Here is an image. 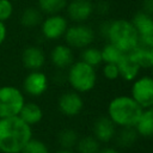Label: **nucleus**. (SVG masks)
<instances>
[{
	"instance_id": "obj_26",
	"label": "nucleus",
	"mask_w": 153,
	"mask_h": 153,
	"mask_svg": "<svg viewBox=\"0 0 153 153\" xmlns=\"http://www.w3.org/2000/svg\"><path fill=\"white\" fill-rule=\"evenodd\" d=\"M100 53H102V60L105 63H117L124 54L122 50H120L111 43H106L103 47V49H100Z\"/></svg>"
},
{
	"instance_id": "obj_28",
	"label": "nucleus",
	"mask_w": 153,
	"mask_h": 153,
	"mask_svg": "<svg viewBox=\"0 0 153 153\" xmlns=\"http://www.w3.org/2000/svg\"><path fill=\"white\" fill-rule=\"evenodd\" d=\"M13 14V4L11 0H0V20L6 22Z\"/></svg>"
},
{
	"instance_id": "obj_33",
	"label": "nucleus",
	"mask_w": 153,
	"mask_h": 153,
	"mask_svg": "<svg viewBox=\"0 0 153 153\" xmlns=\"http://www.w3.org/2000/svg\"><path fill=\"white\" fill-rule=\"evenodd\" d=\"M55 153H75L73 149H66V148H61L59 151H56Z\"/></svg>"
},
{
	"instance_id": "obj_1",
	"label": "nucleus",
	"mask_w": 153,
	"mask_h": 153,
	"mask_svg": "<svg viewBox=\"0 0 153 153\" xmlns=\"http://www.w3.org/2000/svg\"><path fill=\"white\" fill-rule=\"evenodd\" d=\"M31 137V126L19 116L0 118V152L20 153Z\"/></svg>"
},
{
	"instance_id": "obj_9",
	"label": "nucleus",
	"mask_w": 153,
	"mask_h": 153,
	"mask_svg": "<svg viewBox=\"0 0 153 153\" xmlns=\"http://www.w3.org/2000/svg\"><path fill=\"white\" fill-rule=\"evenodd\" d=\"M57 106L61 114L68 117H73L81 112L84 108V100L79 92L74 90L67 91V92H63L59 97Z\"/></svg>"
},
{
	"instance_id": "obj_29",
	"label": "nucleus",
	"mask_w": 153,
	"mask_h": 153,
	"mask_svg": "<svg viewBox=\"0 0 153 153\" xmlns=\"http://www.w3.org/2000/svg\"><path fill=\"white\" fill-rule=\"evenodd\" d=\"M103 75L108 80H115L120 78V72L116 63H105L103 67Z\"/></svg>"
},
{
	"instance_id": "obj_10",
	"label": "nucleus",
	"mask_w": 153,
	"mask_h": 153,
	"mask_svg": "<svg viewBox=\"0 0 153 153\" xmlns=\"http://www.w3.org/2000/svg\"><path fill=\"white\" fill-rule=\"evenodd\" d=\"M48 78L41 71H30L23 81L24 92L32 97L42 96L48 88Z\"/></svg>"
},
{
	"instance_id": "obj_4",
	"label": "nucleus",
	"mask_w": 153,
	"mask_h": 153,
	"mask_svg": "<svg viewBox=\"0 0 153 153\" xmlns=\"http://www.w3.org/2000/svg\"><path fill=\"white\" fill-rule=\"evenodd\" d=\"M67 80L74 91L85 93L94 88L97 84V73L94 67L80 60L73 62L68 67Z\"/></svg>"
},
{
	"instance_id": "obj_19",
	"label": "nucleus",
	"mask_w": 153,
	"mask_h": 153,
	"mask_svg": "<svg viewBox=\"0 0 153 153\" xmlns=\"http://www.w3.org/2000/svg\"><path fill=\"white\" fill-rule=\"evenodd\" d=\"M134 128L142 137L153 136V108H147L142 110Z\"/></svg>"
},
{
	"instance_id": "obj_2",
	"label": "nucleus",
	"mask_w": 153,
	"mask_h": 153,
	"mask_svg": "<svg viewBox=\"0 0 153 153\" xmlns=\"http://www.w3.org/2000/svg\"><path fill=\"white\" fill-rule=\"evenodd\" d=\"M142 110L130 96H117L108 105V116L117 127H134Z\"/></svg>"
},
{
	"instance_id": "obj_25",
	"label": "nucleus",
	"mask_w": 153,
	"mask_h": 153,
	"mask_svg": "<svg viewBox=\"0 0 153 153\" xmlns=\"http://www.w3.org/2000/svg\"><path fill=\"white\" fill-rule=\"evenodd\" d=\"M80 57H81V61L86 62L87 65H90L92 67H96V66H98L103 62L100 49L91 47V45L82 49V51L80 54Z\"/></svg>"
},
{
	"instance_id": "obj_16",
	"label": "nucleus",
	"mask_w": 153,
	"mask_h": 153,
	"mask_svg": "<svg viewBox=\"0 0 153 153\" xmlns=\"http://www.w3.org/2000/svg\"><path fill=\"white\" fill-rule=\"evenodd\" d=\"M50 60L51 63L60 69L69 67L74 62V55L72 48L67 44H57L50 51Z\"/></svg>"
},
{
	"instance_id": "obj_31",
	"label": "nucleus",
	"mask_w": 153,
	"mask_h": 153,
	"mask_svg": "<svg viewBox=\"0 0 153 153\" xmlns=\"http://www.w3.org/2000/svg\"><path fill=\"white\" fill-rule=\"evenodd\" d=\"M6 36H7V29H6V25H5L4 22L0 20V45L5 42Z\"/></svg>"
},
{
	"instance_id": "obj_20",
	"label": "nucleus",
	"mask_w": 153,
	"mask_h": 153,
	"mask_svg": "<svg viewBox=\"0 0 153 153\" xmlns=\"http://www.w3.org/2000/svg\"><path fill=\"white\" fill-rule=\"evenodd\" d=\"M42 12L36 7H27L20 16V23L25 27H35L42 23Z\"/></svg>"
},
{
	"instance_id": "obj_6",
	"label": "nucleus",
	"mask_w": 153,
	"mask_h": 153,
	"mask_svg": "<svg viewBox=\"0 0 153 153\" xmlns=\"http://www.w3.org/2000/svg\"><path fill=\"white\" fill-rule=\"evenodd\" d=\"M63 37L68 47L84 49L93 43L96 38V33L91 26L78 23L75 25L68 26Z\"/></svg>"
},
{
	"instance_id": "obj_7",
	"label": "nucleus",
	"mask_w": 153,
	"mask_h": 153,
	"mask_svg": "<svg viewBox=\"0 0 153 153\" xmlns=\"http://www.w3.org/2000/svg\"><path fill=\"white\" fill-rule=\"evenodd\" d=\"M130 97L142 108H153V78L145 75L133 81Z\"/></svg>"
},
{
	"instance_id": "obj_3",
	"label": "nucleus",
	"mask_w": 153,
	"mask_h": 153,
	"mask_svg": "<svg viewBox=\"0 0 153 153\" xmlns=\"http://www.w3.org/2000/svg\"><path fill=\"white\" fill-rule=\"evenodd\" d=\"M105 38L123 53H129L137 44L139 33L130 20L115 19L110 20Z\"/></svg>"
},
{
	"instance_id": "obj_27",
	"label": "nucleus",
	"mask_w": 153,
	"mask_h": 153,
	"mask_svg": "<svg viewBox=\"0 0 153 153\" xmlns=\"http://www.w3.org/2000/svg\"><path fill=\"white\" fill-rule=\"evenodd\" d=\"M20 153H49V148L43 141L31 137Z\"/></svg>"
},
{
	"instance_id": "obj_13",
	"label": "nucleus",
	"mask_w": 153,
	"mask_h": 153,
	"mask_svg": "<svg viewBox=\"0 0 153 153\" xmlns=\"http://www.w3.org/2000/svg\"><path fill=\"white\" fill-rule=\"evenodd\" d=\"M117 126L109 118V116H99L94 120L92 126L93 136L99 142L111 141L117 133Z\"/></svg>"
},
{
	"instance_id": "obj_21",
	"label": "nucleus",
	"mask_w": 153,
	"mask_h": 153,
	"mask_svg": "<svg viewBox=\"0 0 153 153\" xmlns=\"http://www.w3.org/2000/svg\"><path fill=\"white\" fill-rule=\"evenodd\" d=\"M137 136L139 134L134 127H121L117 134V143L123 148H129L136 142Z\"/></svg>"
},
{
	"instance_id": "obj_14",
	"label": "nucleus",
	"mask_w": 153,
	"mask_h": 153,
	"mask_svg": "<svg viewBox=\"0 0 153 153\" xmlns=\"http://www.w3.org/2000/svg\"><path fill=\"white\" fill-rule=\"evenodd\" d=\"M22 62L29 71H39L45 63L44 51L36 45L26 47L22 54Z\"/></svg>"
},
{
	"instance_id": "obj_8",
	"label": "nucleus",
	"mask_w": 153,
	"mask_h": 153,
	"mask_svg": "<svg viewBox=\"0 0 153 153\" xmlns=\"http://www.w3.org/2000/svg\"><path fill=\"white\" fill-rule=\"evenodd\" d=\"M68 27L67 19L61 14H49L45 19L41 23V31L42 35L50 41L59 39L63 37L66 30Z\"/></svg>"
},
{
	"instance_id": "obj_15",
	"label": "nucleus",
	"mask_w": 153,
	"mask_h": 153,
	"mask_svg": "<svg viewBox=\"0 0 153 153\" xmlns=\"http://www.w3.org/2000/svg\"><path fill=\"white\" fill-rule=\"evenodd\" d=\"M129 55L135 60L140 68L153 67V44L139 41L137 44L129 51Z\"/></svg>"
},
{
	"instance_id": "obj_22",
	"label": "nucleus",
	"mask_w": 153,
	"mask_h": 153,
	"mask_svg": "<svg viewBox=\"0 0 153 153\" xmlns=\"http://www.w3.org/2000/svg\"><path fill=\"white\" fill-rule=\"evenodd\" d=\"M75 147L78 153H98L100 149V142L93 135H87L79 137Z\"/></svg>"
},
{
	"instance_id": "obj_34",
	"label": "nucleus",
	"mask_w": 153,
	"mask_h": 153,
	"mask_svg": "<svg viewBox=\"0 0 153 153\" xmlns=\"http://www.w3.org/2000/svg\"><path fill=\"white\" fill-rule=\"evenodd\" d=\"M151 71H152V78H153V67L151 68Z\"/></svg>"
},
{
	"instance_id": "obj_32",
	"label": "nucleus",
	"mask_w": 153,
	"mask_h": 153,
	"mask_svg": "<svg viewBox=\"0 0 153 153\" xmlns=\"http://www.w3.org/2000/svg\"><path fill=\"white\" fill-rule=\"evenodd\" d=\"M98 153H120L117 149H115V148H112V147H105V148H102V149H99V152Z\"/></svg>"
},
{
	"instance_id": "obj_11",
	"label": "nucleus",
	"mask_w": 153,
	"mask_h": 153,
	"mask_svg": "<svg viewBox=\"0 0 153 153\" xmlns=\"http://www.w3.org/2000/svg\"><path fill=\"white\" fill-rule=\"evenodd\" d=\"M139 33V41L153 44V17L139 11L130 20Z\"/></svg>"
},
{
	"instance_id": "obj_12",
	"label": "nucleus",
	"mask_w": 153,
	"mask_h": 153,
	"mask_svg": "<svg viewBox=\"0 0 153 153\" xmlns=\"http://www.w3.org/2000/svg\"><path fill=\"white\" fill-rule=\"evenodd\" d=\"M66 7L68 17L75 23L86 22L94 11V5L91 0H72Z\"/></svg>"
},
{
	"instance_id": "obj_24",
	"label": "nucleus",
	"mask_w": 153,
	"mask_h": 153,
	"mask_svg": "<svg viewBox=\"0 0 153 153\" xmlns=\"http://www.w3.org/2000/svg\"><path fill=\"white\" fill-rule=\"evenodd\" d=\"M78 140H79V135L72 128H65L57 135L59 145L61 146V148H66V149H73L76 146Z\"/></svg>"
},
{
	"instance_id": "obj_17",
	"label": "nucleus",
	"mask_w": 153,
	"mask_h": 153,
	"mask_svg": "<svg viewBox=\"0 0 153 153\" xmlns=\"http://www.w3.org/2000/svg\"><path fill=\"white\" fill-rule=\"evenodd\" d=\"M116 65L120 72V76L126 81H134L141 69L140 66L135 62V60L129 55V53H124Z\"/></svg>"
},
{
	"instance_id": "obj_30",
	"label": "nucleus",
	"mask_w": 153,
	"mask_h": 153,
	"mask_svg": "<svg viewBox=\"0 0 153 153\" xmlns=\"http://www.w3.org/2000/svg\"><path fill=\"white\" fill-rule=\"evenodd\" d=\"M145 13L153 17V0H142V10Z\"/></svg>"
},
{
	"instance_id": "obj_23",
	"label": "nucleus",
	"mask_w": 153,
	"mask_h": 153,
	"mask_svg": "<svg viewBox=\"0 0 153 153\" xmlns=\"http://www.w3.org/2000/svg\"><path fill=\"white\" fill-rule=\"evenodd\" d=\"M38 8L45 14H57L66 8L68 0H37Z\"/></svg>"
},
{
	"instance_id": "obj_18",
	"label": "nucleus",
	"mask_w": 153,
	"mask_h": 153,
	"mask_svg": "<svg viewBox=\"0 0 153 153\" xmlns=\"http://www.w3.org/2000/svg\"><path fill=\"white\" fill-rule=\"evenodd\" d=\"M18 116L29 126H35L42 121L43 110L38 104H36L33 102H29V103L25 102L22 110L19 111Z\"/></svg>"
},
{
	"instance_id": "obj_5",
	"label": "nucleus",
	"mask_w": 153,
	"mask_h": 153,
	"mask_svg": "<svg viewBox=\"0 0 153 153\" xmlns=\"http://www.w3.org/2000/svg\"><path fill=\"white\" fill-rule=\"evenodd\" d=\"M25 103L23 92L14 86L0 87V118L18 116Z\"/></svg>"
}]
</instances>
